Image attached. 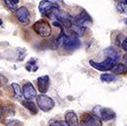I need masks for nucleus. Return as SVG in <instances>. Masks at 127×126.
<instances>
[{
	"instance_id": "nucleus-1",
	"label": "nucleus",
	"mask_w": 127,
	"mask_h": 126,
	"mask_svg": "<svg viewBox=\"0 0 127 126\" xmlns=\"http://www.w3.org/2000/svg\"><path fill=\"white\" fill-rule=\"evenodd\" d=\"M35 99H36V103H37V106L39 107V109L44 111V112H47V111L51 110L55 105L54 100L46 94H38V95H36Z\"/></svg>"
},
{
	"instance_id": "nucleus-2",
	"label": "nucleus",
	"mask_w": 127,
	"mask_h": 126,
	"mask_svg": "<svg viewBox=\"0 0 127 126\" xmlns=\"http://www.w3.org/2000/svg\"><path fill=\"white\" fill-rule=\"evenodd\" d=\"M93 112H94L95 115H96L98 118L101 119V121H109V120L114 119L115 116H116L115 112L111 108L102 107V106H99V105L95 106L93 109Z\"/></svg>"
},
{
	"instance_id": "nucleus-3",
	"label": "nucleus",
	"mask_w": 127,
	"mask_h": 126,
	"mask_svg": "<svg viewBox=\"0 0 127 126\" xmlns=\"http://www.w3.org/2000/svg\"><path fill=\"white\" fill-rule=\"evenodd\" d=\"M32 30L38 35L43 36V37L49 36L51 34V27H50L49 23L46 22L45 20H39V21L35 22L32 25Z\"/></svg>"
},
{
	"instance_id": "nucleus-4",
	"label": "nucleus",
	"mask_w": 127,
	"mask_h": 126,
	"mask_svg": "<svg viewBox=\"0 0 127 126\" xmlns=\"http://www.w3.org/2000/svg\"><path fill=\"white\" fill-rule=\"evenodd\" d=\"M90 64L95 69L105 72V71H111L112 70V68L116 65V60L112 59L111 57L106 56V58L101 62H95L94 60H90Z\"/></svg>"
},
{
	"instance_id": "nucleus-5",
	"label": "nucleus",
	"mask_w": 127,
	"mask_h": 126,
	"mask_svg": "<svg viewBox=\"0 0 127 126\" xmlns=\"http://www.w3.org/2000/svg\"><path fill=\"white\" fill-rule=\"evenodd\" d=\"M81 45V41L79 40V37L77 35H75L74 33L72 34H67V37L63 42L62 46L64 49L67 50H72V49H76Z\"/></svg>"
},
{
	"instance_id": "nucleus-6",
	"label": "nucleus",
	"mask_w": 127,
	"mask_h": 126,
	"mask_svg": "<svg viewBox=\"0 0 127 126\" xmlns=\"http://www.w3.org/2000/svg\"><path fill=\"white\" fill-rule=\"evenodd\" d=\"M91 22H92V19H91L90 15L85 10L82 11V13H80L78 16L72 17V25L86 27V25L88 23H91Z\"/></svg>"
},
{
	"instance_id": "nucleus-7",
	"label": "nucleus",
	"mask_w": 127,
	"mask_h": 126,
	"mask_svg": "<svg viewBox=\"0 0 127 126\" xmlns=\"http://www.w3.org/2000/svg\"><path fill=\"white\" fill-rule=\"evenodd\" d=\"M81 126H102V121L95 114L87 113L82 118Z\"/></svg>"
},
{
	"instance_id": "nucleus-8",
	"label": "nucleus",
	"mask_w": 127,
	"mask_h": 126,
	"mask_svg": "<svg viewBox=\"0 0 127 126\" xmlns=\"http://www.w3.org/2000/svg\"><path fill=\"white\" fill-rule=\"evenodd\" d=\"M55 7H57V6L55 4H53L50 0H41L39 2V5H38V10H39V13L42 16L48 17V15L50 14V12Z\"/></svg>"
},
{
	"instance_id": "nucleus-9",
	"label": "nucleus",
	"mask_w": 127,
	"mask_h": 126,
	"mask_svg": "<svg viewBox=\"0 0 127 126\" xmlns=\"http://www.w3.org/2000/svg\"><path fill=\"white\" fill-rule=\"evenodd\" d=\"M16 17L18 19V21L20 23H22L23 25H28L30 24L31 18H30V12L26 7H20L19 9H17L16 11Z\"/></svg>"
},
{
	"instance_id": "nucleus-10",
	"label": "nucleus",
	"mask_w": 127,
	"mask_h": 126,
	"mask_svg": "<svg viewBox=\"0 0 127 126\" xmlns=\"http://www.w3.org/2000/svg\"><path fill=\"white\" fill-rule=\"evenodd\" d=\"M23 96L25 97L26 100H32L33 98L36 97V91L31 82H27L23 86Z\"/></svg>"
},
{
	"instance_id": "nucleus-11",
	"label": "nucleus",
	"mask_w": 127,
	"mask_h": 126,
	"mask_svg": "<svg viewBox=\"0 0 127 126\" xmlns=\"http://www.w3.org/2000/svg\"><path fill=\"white\" fill-rule=\"evenodd\" d=\"M37 88L40 94H45L49 88V77L47 75H43L37 78Z\"/></svg>"
},
{
	"instance_id": "nucleus-12",
	"label": "nucleus",
	"mask_w": 127,
	"mask_h": 126,
	"mask_svg": "<svg viewBox=\"0 0 127 126\" xmlns=\"http://www.w3.org/2000/svg\"><path fill=\"white\" fill-rule=\"evenodd\" d=\"M65 122L68 126H80L77 114L71 110L65 113Z\"/></svg>"
},
{
	"instance_id": "nucleus-13",
	"label": "nucleus",
	"mask_w": 127,
	"mask_h": 126,
	"mask_svg": "<svg viewBox=\"0 0 127 126\" xmlns=\"http://www.w3.org/2000/svg\"><path fill=\"white\" fill-rule=\"evenodd\" d=\"M22 105L25 106L32 114H36L37 111H38L36 105L32 101H31V100H24V101H22Z\"/></svg>"
},
{
	"instance_id": "nucleus-14",
	"label": "nucleus",
	"mask_w": 127,
	"mask_h": 126,
	"mask_svg": "<svg viewBox=\"0 0 127 126\" xmlns=\"http://www.w3.org/2000/svg\"><path fill=\"white\" fill-rule=\"evenodd\" d=\"M11 87H12L13 92H14V97L16 99L20 100L22 98V96H23V90L21 89V87L17 83H12L11 84Z\"/></svg>"
},
{
	"instance_id": "nucleus-15",
	"label": "nucleus",
	"mask_w": 127,
	"mask_h": 126,
	"mask_svg": "<svg viewBox=\"0 0 127 126\" xmlns=\"http://www.w3.org/2000/svg\"><path fill=\"white\" fill-rule=\"evenodd\" d=\"M111 72L114 75H118V74H125L127 72V67L122 64V63H116V65L112 68Z\"/></svg>"
},
{
	"instance_id": "nucleus-16",
	"label": "nucleus",
	"mask_w": 127,
	"mask_h": 126,
	"mask_svg": "<svg viewBox=\"0 0 127 126\" xmlns=\"http://www.w3.org/2000/svg\"><path fill=\"white\" fill-rule=\"evenodd\" d=\"M72 33H74L75 35H77V36H82L84 33H85V32L87 30V28L86 27H81V26H76V25H72V27L69 29Z\"/></svg>"
},
{
	"instance_id": "nucleus-17",
	"label": "nucleus",
	"mask_w": 127,
	"mask_h": 126,
	"mask_svg": "<svg viewBox=\"0 0 127 126\" xmlns=\"http://www.w3.org/2000/svg\"><path fill=\"white\" fill-rule=\"evenodd\" d=\"M116 7L119 13L127 14V0H116Z\"/></svg>"
},
{
	"instance_id": "nucleus-18",
	"label": "nucleus",
	"mask_w": 127,
	"mask_h": 126,
	"mask_svg": "<svg viewBox=\"0 0 127 126\" xmlns=\"http://www.w3.org/2000/svg\"><path fill=\"white\" fill-rule=\"evenodd\" d=\"M100 80L101 82L105 83H110L115 80V75L114 74H109V73H103L100 75Z\"/></svg>"
},
{
	"instance_id": "nucleus-19",
	"label": "nucleus",
	"mask_w": 127,
	"mask_h": 126,
	"mask_svg": "<svg viewBox=\"0 0 127 126\" xmlns=\"http://www.w3.org/2000/svg\"><path fill=\"white\" fill-rule=\"evenodd\" d=\"M5 126H24V124L18 119H9L5 123Z\"/></svg>"
},
{
	"instance_id": "nucleus-20",
	"label": "nucleus",
	"mask_w": 127,
	"mask_h": 126,
	"mask_svg": "<svg viewBox=\"0 0 127 126\" xmlns=\"http://www.w3.org/2000/svg\"><path fill=\"white\" fill-rule=\"evenodd\" d=\"M50 126H68L66 122L61 121V120H52L50 121Z\"/></svg>"
},
{
	"instance_id": "nucleus-21",
	"label": "nucleus",
	"mask_w": 127,
	"mask_h": 126,
	"mask_svg": "<svg viewBox=\"0 0 127 126\" xmlns=\"http://www.w3.org/2000/svg\"><path fill=\"white\" fill-rule=\"evenodd\" d=\"M3 1H4V3L6 4V6H7V7H8V8H9L11 11H15V10H16V8H15V7L12 5L11 0H3Z\"/></svg>"
},
{
	"instance_id": "nucleus-22",
	"label": "nucleus",
	"mask_w": 127,
	"mask_h": 126,
	"mask_svg": "<svg viewBox=\"0 0 127 126\" xmlns=\"http://www.w3.org/2000/svg\"><path fill=\"white\" fill-rule=\"evenodd\" d=\"M121 45H122V48H123V49L127 52V37L123 39V41H122V44H121Z\"/></svg>"
},
{
	"instance_id": "nucleus-23",
	"label": "nucleus",
	"mask_w": 127,
	"mask_h": 126,
	"mask_svg": "<svg viewBox=\"0 0 127 126\" xmlns=\"http://www.w3.org/2000/svg\"><path fill=\"white\" fill-rule=\"evenodd\" d=\"M19 1L20 0H11V3H12V5L17 9V5H18V3H19Z\"/></svg>"
},
{
	"instance_id": "nucleus-24",
	"label": "nucleus",
	"mask_w": 127,
	"mask_h": 126,
	"mask_svg": "<svg viewBox=\"0 0 127 126\" xmlns=\"http://www.w3.org/2000/svg\"><path fill=\"white\" fill-rule=\"evenodd\" d=\"M123 60H124V65L127 67V53L123 56Z\"/></svg>"
},
{
	"instance_id": "nucleus-25",
	"label": "nucleus",
	"mask_w": 127,
	"mask_h": 126,
	"mask_svg": "<svg viewBox=\"0 0 127 126\" xmlns=\"http://www.w3.org/2000/svg\"><path fill=\"white\" fill-rule=\"evenodd\" d=\"M2 25V20H0V26Z\"/></svg>"
},
{
	"instance_id": "nucleus-26",
	"label": "nucleus",
	"mask_w": 127,
	"mask_h": 126,
	"mask_svg": "<svg viewBox=\"0 0 127 126\" xmlns=\"http://www.w3.org/2000/svg\"><path fill=\"white\" fill-rule=\"evenodd\" d=\"M126 24H127V20H126Z\"/></svg>"
}]
</instances>
